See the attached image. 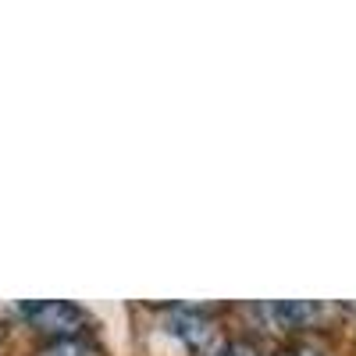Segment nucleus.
I'll list each match as a JSON object with an SVG mask.
<instances>
[{
  "mask_svg": "<svg viewBox=\"0 0 356 356\" xmlns=\"http://www.w3.org/2000/svg\"><path fill=\"white\" fill-rule=\"evenodd\" d=\"M328 314V307L321 303H300V300H282V303H264L260 307V317L271 324L278 332H296V328H310L314 321H321Z\"/></svg>",
  "mask_w": 356,
  "mask_h": 356,
  "instance_id": "obj_3",
  "label": "nucleus"
},
{
  "mask_svg": "<svg viewBox=\"0 0 356 356\" xmlns=\"http://www.w3.org/2000/svg\"><path fill=\"white\" fill-rule=\"evenodd\" d=\"M154 349L171 356H221V328L196 310H168L154 328Z\"/></svg>",
  "mask_w": 356,
  "mask_h": 356,
  "instance_id": "obj_1",
  "label": "nucleus"
},
{
  "mask_svg": "<svg viewBox=\"0 0 356 356\" xmlns=\"http://www.w3.org/2000/svg\"><path fill=\"white\" fill-rule=\"evenodd\" d=\"M18 317H25L36 332L43 335H61V339H75L86 328V310L75 303H61V300H50V303H22L15 307Z\"/></svg>",
  "mask_w": 356,
  "mask_h": 356,
  "instance_id": "obj_2",
  "label": "nucleus"
},
{
  "mask_svg": "<svg viewBox=\"0 0 356 356\" xmlns=\"http://www.w3.org/2000/svg\"><path fill=\"white\" fill-rule=\"evenodd\" d=\"M221 356H257V349H250V346H228Z\"/></svg>",
  "mask_w": 356,
  "mask_h": 356,
  "instance_id": "obj_5",
  "label": "nucleus"
},
{
  "mask_svg": "<svg viewBox=\"0 0 356 356\" xmlns=\"http://www.w3.org/2000/svg\"><path fill=\"white\" fill-rule=\"evenodd\" d=\"M40 356H104L97 346H89L82 339H57L54 346H47Z\"/></svg>",
  "mask_w": 356,
  "mask_h": 356,
  "instance_id": "obj_4",
  "label": "nucleus"
},
{
  "mask_svg": "<svg viewBox=\"0 0 356 356\" xmlns=\"http://www.w3.org/2000/svg\"><path fill=\"white\" fill-rule=\"evenodd\" d=\"M282 356H321V353H314V349H289V353H282Z\"/></svg>",
  "mask_w": 356,
  "mask_h": 356,
  "instance_id": "obj_6",
  "label": "nucleus"
}]
</instances>
